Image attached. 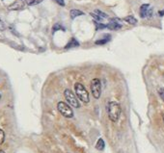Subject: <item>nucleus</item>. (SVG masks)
I'll return each mask as SVG.
<instances>
[{
  "instance_id": "7ed1b4c3",
  "label": "nucleus",
  "mask_w": 164,
  "mask_h": 153,
  "mask_svg": "<svg viewBox=\"0 0 164 153\" xmlns=\"http://www.w3.org/2000/svg\"><path fill=\"white\" fill-rule=\"evenodd\" d=\"M57 108H58V111L60 112V114H61L62 116H64L65 118L70 119L74 117V111H72V109L70 108L69 104H67L66 102L60 101L57 105Z\"/></svg>"
},
{
  "instance_id": "6e6552de",
  "label": "nucleus",
  "mask_w": 164,
  "mask_h": 153,
  "mask_svg": "<svg viewBox=\"0 0 164 153\" xmlns=\"http://www.w3.org/2000/svg\"><path fill=\"white\" fill-rule=\"evenodd\" d=\"M106 26L108 29L110 30H113V31H116V30H119L122 28V24L120 23L119 19H112L109 21V23L106 24Z\"/></svg>"
},
{
  "instance_id": "9b49d317",
  "label": "nucleus",
  "mask_w": 164,
  "mask_h": 153,
  "mask_svg": "<svg viewBox=\"0 0 164 153\" xmlns=\"http://www.w3.org/2000/svg\"><path fill=\"white\" fill-rule=\"evenodd\" d=\"M111 40V37L109 35H105V37L103 38V39H100V40H96L95 43L98 45H102V44H105V43H107L109 40Z\"/></svg>"
},
{
  "instance_id": "9d476101",
  "label": "nucleus",
  "mask_w": 164,
  "mask_h": 153,
  "mask_svg": "<svg viewBox=\"0 0 164 153\" xmlns=\"http://www.w3.org/2000/svg\"><path fill=\"white\" fill-rule=\"evenodd\" d=\"M77 46H79V42H78L75 39H72L69 42H68V44L66 45L65 48L66 49H70V48H74V47H77Z\"/></svg>"
},
{
  "instance_id": "4be33fe9",
  "label": "nucleus",
  "mask_w": 164,
  "mask_h": 153,
  "mask_svg": "<svg viewBox=\"0 0 164 153\" xmlns=\"http://www.w3.org/2000/svg\"><path fill=\"white\" fill-rule=\"evenodd\" d=\"M53 1H55L58 5H60V6H62V7L65 6V1H64V0H53Z\"/></svg>"
},
{
  "instance_id": "a878e982",
  "label": "nucleus",
  "mask_w": 164,
  "mask_h": 153,
  "mask_svg": "<svg viewBox=\"0 0 164 153\" xmlns=\"http://www.w3.org/2000/svg\"><path fill=\"white\" fill-rule=\"evenodd\" d=\"M0 98H1V94H0Z\"/></svg>"
},
{
  "instance_id": "6ab92c4d",
  "label": "nucleus",
  "mask_w": 164,
  "mask_h": 153,
  "mask_svg": "<svg viewBox=\"0 0 164 153\" xmlns=\"http://www.w3.org/2000/svg\"><path fill=\"white\" fill-rule=\"evenodd\" d=\"M6 29V24L4 23V21L0 19V31H4Z\"/></svg>"
},
{
  "instance_id": "f257e3e1",
  "label": "nucleus",
  "mask_w": 164,
  "mask_h": 153,
  "mask_svg": "<svg viewBox=\"0 0 164 153\" xmlns=\"http://www.w3.org/2000/svg\"><path fill=\"white\" fill-rule=\"evenodd\" d=\"M107 112H108V117H109L110 121H118L120 116H121V106L119 103L115 101H111L108 103L107 106Z\"/></svg>"
},
{
  "instance_id": "f03ea898",
  "label": "nucleus",
  "mask_w": 164,
  "mask_h": 153,
  "mask_svg": "<svg viewBox=\"0 0 164 153\" xmlns=\"http://www.w3.org/2000/svg\"><path fill=\"white\" fill-rule=\"evenodd\" d=\"M74 91H75V94H76V96L82 102H84V103H88V102L90 101L89 93H88V91L85 89V87L83 86L81 83H75L74 84Z\"/></svg>"
},
{
  "instance_id": "4468645a",
  "label": "nucleus",
  "mask_w": 164,
  "mask_h": 153,
  "mask_svg": "<svg viewBox=\"0 0 164 153\" xmlns=\"http://www.w3.org/2000/svg\"><path fill=\"white\" fill-rule=\"evenodd\" d=\"M95 14L97 15V16H98L100 17H102V19H107L108 17V16L105 13H103V12H102L100 10H95Z\"/></svg>"
},
{
  "instance_id": "393cba45",
  "label": "nucleus",
  "mask_w": 164,
  "mask_h": 153,
  "mask_svg": "<svg viewBox=\"0 0 164 153\" xmlns=\"http://www.w3.org/2000/svg\"><path fill=\"white\" fill-rule=\"evenodd\" d=\"M162 119H163V122H164V114H163V116H162Z\"/></svg>"
},
{
  "instance_id": "f3484780",
  "label": "nucleus",
  "mask_w": 164,
  "mask_h": 153,
  "mask_svg": "<svg viewBox=\"0 0 164 153\" xmlns=\"http://www.w3.org/2000/svg\"><path fill=\"white\" fill-rule=\"evenodd\" d=\"M4 140H5V133L2 129H0V145L4 142Z\"/></svg>"
},
{
  "instance_id": "b1692460",
  "label": "nucleus",
  "mask_w": 164,
  "mask_h": 153,
  "mask_svg": "<svg viewBox=\"0 0 164 153\" xmlns=\"http://www.w3.org/2000/svg\"><path fill=\"white\" fill-rule=\"evenodd\" d=\"M0 153H5V152L3 151V150H0Z\"/></svg>"
},
{
  "instance_id": "dca6fc26",
  "label": "nucleus",
  "mask_w": 164,
  "mask_h": 153,
  "mask_svg": "<svg viewBox=\"0 0 164 153\" xmlns=\"http://www.w3.org/2000/svg\"><path fill=\"white\" fill-rule=\"evenodd\" d=\"M95 24H96V28H97V29H104V28H107L106 24L98 23V22L96 21V20H95Z\"/></svg>"
},
{
  "instance_id": "423d86ee",
  "label": "nucleus",
  "mask_w": 164,
  "mask_h": 153,
  "mask_svg": "<svg viewBox=\"0 0 164 153\" xmlns=\"http://www.w3.org/2000/svg\"><path fill=\"white\" fill-rule=\"evenodd\" d=\"M27 5H28L27 0H16L14 3H12L8 7V10L10 11H21V10H23Z\"/></svg>"
},
{
  "instance_id": "39448f33",
  "label": "nucleus",
  "mask_w": 164,
  "mask_h": 153,
  "mask_svg": "<svg viewBox=\"0 0 164 153\" xmlns=\"http://www.w3.org/2000/svg\"><path fill=\"white\" fill-rule=\"evenodd\" d=\"M91 91L96 99H98L102 94V83L98 78H95L91 81Z\"/></svg>"
},
{
  "instance_id": "0eeeda50",
  "label": "nucleus",
  "mask_w": 164,
  "mask_h": 153,
  "mask_svg": "<svg viewBox=\"0 0 164 153\" xmlns=\"http://www.w3.org/2000/svg\"><path fill=\"white\" fill-rule=\"evenodd\" d=\"M140 17L142 19H146V17H151L153 15V10L150 8V5L149 4H143L140 7V13H139Z\"/></svg>"
},
{
  "instance_id": "412c9836",
  "label": "nucleus",
  "mask_w": 164,
  "mask_h": 153,
  "mask_svg": "<svg viewBox=\"0 0 164 153\" xmlns=\"http://www.w3.org/2000/svg\"><path fill=\"white\" fill-rule=\"evenodd\" d=\"M91 16L94 17V19H95V20H97V21H100V20L102 19V17H100L98 16H97V15H96L95 13H92V14H91Z\"/></svg>"
},
{
  "instance_id": "5701e85b",
  "label": "nucleus",
  "mask_w": 164,
  "mask_h": 153,
  "mask_svg": "<svg viewBox=\"0 0 164 153\" xmlns=\"http://www.w3.org/2000/svg\"><path fill=\"white\" fill-rule=\"evenodd\" d=\"M158 14H159L160 17H163V16H164V10H162V11H159V13H158Z\"/></svg>"
},
{
  "instance_id": "a211bd4d",
  "label": "nucleus",
  "mask_w": 164,
  "mask_h": 153,
  "mask_svg": "<svg viewBox=\"0 0 164 153\" xmlns=\"http://www.w3.org/2000/svg\"><path fill=\"white\" fill-rule=\"evenodd\" d=\"M56 30H65V29L60 24H55L54 26H53V29H52V31L55 32Z\"/></svg>"
},
{
  "instance_id": "f8f14e48",
  "label": "nucleus",
  "mask_w": 164,
  "mask_h": 153,
  "mask_svg": "<svg viewBox=\"0 0 164 153\" xmlns=\"http://www.w3.org/2000/svg\"><path fill=\"white\" fill-rule=\"evenodd\" d=\"M104 147H105V142L102 138H100V139L98 140L97 144H96V148L100 150V151H102V150L104 149Z\"/></svg>"
},
{
  "instance_id": "aec40b11",
  "label": "nucleus",
  "mask_w": 164,
  "mask_h": 153,
  "mask_svg": "<svg viewBox=\"0 0 164 153\" xmlns=\"http://www.w3.org/2000/svg\"><path fill=\"white\" fill-rule=\"evenodd\" d=\"M158 93H159L161 99H162V100L164 101V88L159 89V90H158Z\"/></svg>"
},
{
  "instance_id": "2eb2a0df",
  "label": "nucleus",
  "mask_w": 164,
  "mask_h": 153,
  "mask_svg": "<svg viewBox=\"0 0 164 153\" xmlns=\"http://www.w3.org/2000/svg\"><path fill=\"white\" fill-rule=\"evenodd\" d=\"M42 0H27V3H28L29 6H34V5H38L40 4Z\"/></svg>"
},
{
  "instance_id": "20e7f679",
  "label": "nucleus",
  "mask_w": 164,
  "mask_h": 153,
  "mask_svg": "<svg viewBox=\"0 0 164 153\" xmlns=\"http://www.w3.org/2000/svg\"><path fill=\"white\" fill-rule=\"evenodd\" d=\"M64 95H65L66 100H67V102L70 106H72L74 108H79L80 104L77 100L76 94H74L70 90L67 89V90H65V91H64Z\"/></svg>"
},
{
  "instance_id": "ddd939ff",
  "label": "nucleus",
  "mask_w": 164,
  "mask_h": 153,
  "mask_svg": "<svg viewBox=\"0 0 164 153\" xmlns=\"http://www.w3.org/2000/svg\"><path fill=\"white\" fill-rule=\"evenodd\" d=\"M123 20H125V22H127L128 24H130V25H135L136 23H137V19H136L133 16L125 17V19H123Z\"/></svg>"
},
{
  "instance_id": "1a4fd4ad",
  "label": "nucleus",
  "mask_w": 164,
  "mask_h": 153,
  "mask_svg": "<svg viewBox=\"0 0 164 153\" xmlns=\"http://www.w3.org/2000/svg\"><path fill=\"white\" fill-rule=\"evenodd\" d=\"M83 15H84V13L77 9H72V10H70V19H72L79 16H83Z\"/></svg>"
}]
</instances>
